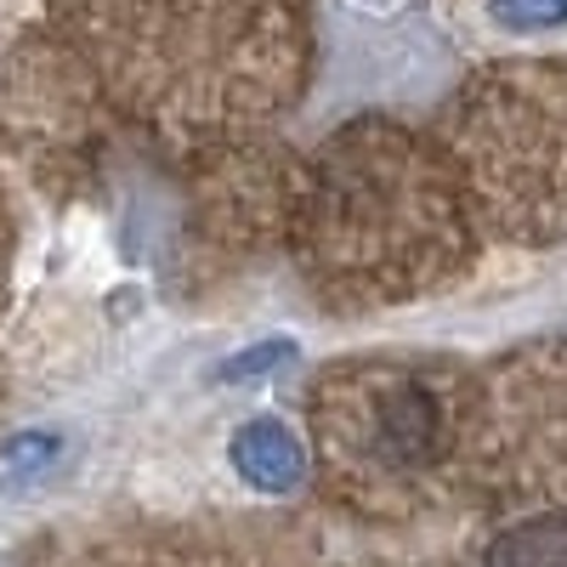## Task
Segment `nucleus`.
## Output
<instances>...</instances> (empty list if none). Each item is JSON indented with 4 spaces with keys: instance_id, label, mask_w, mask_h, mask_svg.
I'll return each instance as SVG.
<instances>
[{
    "instance_id": "obj_1",
    "label": "nucleus",
    "mask_w": 567,
    "mask_h": 567,
    "mask_svg": "<svg viewBox=\"0 0 567 567\" xmlns=\"http://www.w3.org/2000/svg\"><path fill=\"white\" fill-rule=\"evenodd\" d=\"M358 449L381 471H420L425 460H437L443 449V409L437 386H425L420 374H392L363 398V432Z\"/></svg>"
},
{
    "instance_id": "obj_6",
    "label": "nucleus",
    "mask_w": 567,
    "mask_h": 567,
    "mask_svg": "<svg viewBox=\"0 0 567 567\" xmlns=\"http://www.w3.org/2000/svg\"><path fill=\"white\" fill-rule=\"evenodd\" d=\"M272 358H290V347L272 341V347H261V352H245L239 363L221 369V381H245V374H261V369H272Z\"/></svg>"
},
{
    "instance_id": "obj_5",
    "label": "nucleus",
    "mask_w": 567,
    "mask_h": 567,
    "mask_svg": "<svg viewBox=\"0 0 567 567\" xmlns=\"http://www.w3.org/2000/svg\"><path fill=\"white\" fill-rule=\"evenodd\" d=\"M494 18L505 29H556L567 23V0H494Z\"/></svg>"
},
{
    "instance_id": "obj_4",
    "label": "nucleus",
    "mask_w": 567,
    "mask_h": 567,
    "mask_svg": "<svg viewBox=\"0 0 567 567\" xmlns=\"http://www.w3.org/2000/svg\"><path fill=\"white\" fill-rule=\"evenodd\" d=\"M52 454H58L52 437H18L7 454H0V483H29V477H40V471L52 465Z\"/></svg>"
},
{
    "instance_id": "obj_3",
    "label": "nucleus",
    "mask_w": 567,
    "mask_h": 567,
    "mask_svg": "<svg viewBox=\"0 0 567 567\" xmlns=\"http://www.w3.org/2000/svg\"><path fill=\"white\" fill-rule=\"evenodd\" d=\"M233 465L245 471V483L256 488H296L301 483V443L284 432L278 420H250L239 437H233Z\"/></svg>"
},
{
    "instance_id": "obj_2",
    "label": "nucleus",
    "mask_w": 567,
    "mask_h": 567,
    "mask_svg": "<svg viewBox=\"0 0 567 567\" xmlns=\"http://www.w3.org/2000/svg\"><path fill=\"white\" fill-rule=\"evenodd\" d=\"M483 567H567V505L523 511L488 539Z\"/></svg>"
}]
</instances>
